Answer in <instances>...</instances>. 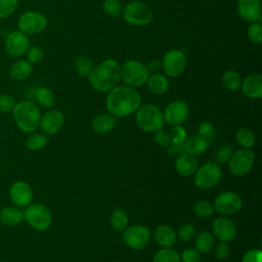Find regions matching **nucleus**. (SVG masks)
<instances>
[{
    "mask_svg": "<svg viewBox=\"0 0 262 262\" xmlns=\"http://www.w3.org/2000/svg\"><path fill=\"white\" fill-rule=\"evenodd\" d=\"M141 104L138 91L128 85H120L108 91L105 105L108 114L115 118H125L135 113Z\"/></svg>",
    "mask_w": 262,
    "mask_h": 262,
    "instance_id": "f257e3e1",
    "label": "nucleus"
},
{
    "mask_svg": "<svg viewBox=\"0 0 262 262\" xmlns=\"http://www.w3.org/2000/svg\"><path fill=\"white\" fill-rule=\"evenodd\" d=\"M89 84L99 92H108L121 79V66L115 59L102 60L93 68L87 77Z\"/></svg>",
    "mask_w": 262,
    "mask_h": 262,
    "instance_id": "f03ea898",
    "label": "nucleus"
},
{
    "mask_svg": "<svg viewBox=\"0 0 262 262\" xmlns=\"http://www.w3.org/2000/svg\"><path fill=\"white\" fill-rule=\"evenodd\" d=\"M13 116L17 127L24 132H33L40 123L41 115L39 107L32 101L25 100L15 104Z\"/></svg>",
    "mask_w": 262,
    "mask_h": 262,
    "instance_id": "7ed1b4c3",
    "label": "nucleus"
},
{
    "mask_svg": "<svg viewBox=\"0 0 262 262\" xmlns=\"http://www.w3.org/2000/svg\"><path fill=\"white\" fill-rule=\"evenodd\" d=\"M136 125L145 132H156L164 126L162 111L152 103H146L138 107L135 117Z\"/></svg>",
    "mask_w": 262,
    "mask_h": 262,
    "instance_id": "20e7f679",
    "label": "nucleus"
},
{
    "mask_svg": "<svg viewBox=\"0 0 262 262\" xmlns=\"http://www.w3.org/2000/svg\"><path fill=\"white\" fill-rule=\"evenodd\" d=\"M124 19L133 26L144 27L152 20V11L150 7L141 1H131L123 8Z\"/></svg>",
    "mask_w": 262,
    "mask_h": 262,
    "instance_id": "39448f33",
    "label": "nucleus"
},
{
    "mask_svg": "<svg viewBox=\"0 0 262 262\" xmlns=\"http://www.w3.org/2000/svg\"><path fill=\"white\" fill-rule=\"evenodd\" d=\"M148 76L146 66L138 60H128L121 67V79L130 87L136 88L144 85Z\"/></svg>",
    "mask_w": 262,
    "mask_h": 262,
    "instance_id": "423d86ee",
    "label": "nucleus"
},
{
    "mask_svg": "<svg viewBox=\"0 0 262 262\" xmlns=\"http://www.w3.org/2000/svg\"><path fill=\"white\" fill-rule=\"evenodd\" d=\"M222 177V171L216 162H208L196 169L193 176L194 184L201 189H209L219 183Z\"/></svg>",
    "mask_w": 262,
    "mask_h": 262,
    "instance_id": "0eeeda50",
    "label": "nucleus"
},
{
    "mask_svg": "<svg viewBox=\"0 0 262 262\" xmlns=\"http://www.w3.org/2000/svg\"><path fill=\"white\" fill-rule=\"evenodd\" d=\"M24 218L31 227L39 231L46 230L50 226L52 220L49 209L39 203L28 206L24 212Z\"/></svg>",
    "mask_w": 262,
    "mask_h": 262,
    "instance_id": "6e6552de",
    "label": "nucleus"
},
{
    "mask_svg": "<svg viewBox=\"0 0 262 262\" xmlns=\"http://www.w3.org/2000/svg\"><path fill=\"white\" fill-rule=\"evenodd\" d=\"M123 241L132 250H142L149 244L150 231L144 225L135 224L124 229Z\"/></svg>",
    "mask_w": 262,
    "mask_h": 262,
    "instance_id": "1a4fd4ad",
    "label": "nucleus"
},
{
    "mask_svg": "<svg viewBox=\"0 0 262 262\" xmlns=\"http://www.w3.org/2000/svg\"><path fill=\"white\" fill-rule=\"evenodd\" d=\"M186 66V55L180 49L168 50L162 60V69L164 73L172 78L180 76Z\"/></svg>",
    "mask_w": 262,
    "mask_h": 262,
    "instance_id": "9d476101",
    "label": "nucleus"
},
{
    "mask_svg": "<svg viewBox=\"0 0 262 262\" xmlns=\"http://www.w3.org/2000/svg\"><path fill=\"white\" fill-rule=\"evenodd\" d=\"M255 162V154L250 148H242L234 151L229 160L230 172L237 176L246 175L253 167Z\"/></svg>",
    "mask_w": 262,
    "mask_h": 262,
    "instance_id": "9b49d317",
    "label": "nucleus"
},
{
    "mask_svg": "<svg viewBox=\"0 0 262 262\" xmlns=\"http://www.w3.org/2000/svg\"><path fill=\"white\" fill-rule=\"evenodd\" d=\"M46 16L40 12L27 11L18 18L19 31L26 35H35L41 33L47 27Z\"/></svg>",
    "mask_w": 262,
    "mask_h": 262,
    "instance_id": "f8f14e48",
    "label": "nucleus"
},
{
    "mask_svg": "<svg viewBox=\"0 0 262 262\" xmlns=\"http://www.w3.org/2000/svg\"><path fill=\"white\" fill-rule=\"evenodd\" d=\"M214 210L221 215H232L241 210L242 198L234 191L226 190L220 192L214 202Z\"/></svg>",
    "mask_w": 262,
    "mask_h": 262,
    "instance_id": "ddd939ff",
    "label": "nucleus"
},
{
    "mask_svg": "<svg viewBox=\"0 0 262 262\" xmlns=\"http://www.w3.org/2000/svg\"><path fill=\"white\" fill-rule=\"evenodd\" d=\"M30 48V41L26 34L20 31L11 32L5 41V49L9 56L19 57L27 53Z\"/></svg>",
    "mask_w": 262,
    "mask_h": 262,
    "instance_id": "4468645a",
    "label": "nucleus"
},
{
    "mask_svg": "<svg viewBox=\"0 0 262 262\" xmlns=\"http://www.w3.org/2000/svg\"><path fill=\"white\" fill-rule=\"evenodd\" d=\"M189 108L188 105L183 100H173L171 101L164 111V120L172 125H181L188 117Z\"/></svg>",
    "mask_w": 262,
    "mask_h": 262,
    "instance_id": "2eb2a0df",
    "label": "nucleus"
},
{
    "mask_svg": "<svg viewBox=\"0 0 262 262\" xmlns=\"http://www.w3.org/2000/svg\"><path fill=\"white\" fill-rule=\"evenodd\" d=\"M213 232L222 243L231 242L236 235V226L234 222L227 217H218L213 222Z\"/></svg>",
    "mask_w": 262,
    "mask_h": 262,
    "instance_id": "dca6fc26",
    "label": "nucleus"
},
{
    "mask_svg": "<svg viewBox=\"0 0 262 262\" xmlns=\"http://www.w3.org/2000/svg\"><path fill=\"white\" fill-rule=\"evenodd\" d=\"M236 9L238 15L248 23L261 20L260 0H238Z\"/></svg>",
    "mask_w": 262,
    "mask_h": 262,
    "instance_id": "f3484780",
    "label": "nucleus"
},
{
    "mask_svg": "<svg viewBox=\"0 0 262 262\" xmlns=\"http://www.w3.org/2000/svg\"><path fill=\"white\" fill-rule=\"evenodd\" d=\"M64 122L63 114L57 110H51L45 113L40 119V128L41 130L47 134L51 135L60 130Z\"/></svg>",
    "mask_w": 262,
    "mask_h": 262,
    "instance_id": "a211bd4d",
    "label": "nucleus"
},
{
    "mask_svg": "<svg viewBox=\"0 0 262 262\" xmlns=\"http://www.w3.org/2000/svg\"><path fill=\"white\" fill-rule=\"evenodd\" d=\"M10 199L17 207H26L33 200V190L25 181H16L10 187Z\"/></svg>",
    "mask_w": 262,
    "mask_h": 262,
    "instance_id": "6ab92c4d",
    "label": "nucleus"
},
{
    "mask_svg": "<svg viewBox=\"0 0 262 262\" xmlns=\"http://www.w3.org/2000/svg\"><path fill=\"white\" fill-rule=\"evenodd\" d=\"M242 92L249 98L257 99L262 97V76L260 74H251L242 80Z\"/></svg>",
    "mask_w": 262,
    "mask_h": 262,
    "instance_id": "aec40b11",
    "label": "nucleus"
},
{
    "mask_svg": "<svg viewBox=\"0 0 262 262\" xmlns=\"http://www.w3.org/2000/svg\"><path fill=\"white\" fill-rule=\"evenodd\" d=\"M176 172L183 177L191 176L198 169V161L195 156L183 152L178 156L175 161Z\"/></svg>",
    "mask_w": 262,
    "mask_h": 262,
    "instance_id": "412c9836",
    "label": "nucleus"
},
{
    "mask_svg": "<svg viewBox=\"0 0 262 262\" xmlns=\"http://www.w3.org/2000/svg\"><path fill=\"white\" fill-rule=\"evenodd\" d=\"M154 238L163 248H171L177 238L175 230L169 225H159L154 231Z\"/></svg>",
    "mask_w": 262,
    "mask_h": 262,
    "instance_id": "4be33fe9",
    "label": "nucleus"
},
{
    "mask_svg": "<svg viewBox=\"0 0 262 262\" xmlns=\"http://www.w3.org/2000/svg\"><path fill=\"white\" fill-rule=\"evenodd\" d=\"M208 146H209L208 141L203 137H201L200 135L186 137V139L183 142L184 152L192 156L204 154L208 149Z\"/></svg>",
    "mask_w": 262,
    "mask_h": 262,
    "instance_id": "5701e85b",
    "label": "nucleus"
},
{
    "mask_svg": "<svg viewBox=\"0 0 262 262\" xmlns=\"http://www.w3.org/2000/svg\"><path fill=\"white\" fill-rule=\"evenodd\" d=\"M116 118L111 114H99L92 121V128L98 134H106L116 126Z\"/></svg>",
    "mask_w": 262,
    "mask_h": 262,
    "instance_id": "b1692460",
    "label": "nucleus"
},
{
    "mask_svg": "<svg viewBox=\"0 0 262 262\" xmlns=\"http://www.w3.org/2000/svg\"><path fill=\"white\" fill-rule=\"evenodd\" d=\"M148 90L155 95H162L167 92L169 88V82L167 78L159 73L151 74L146 80Z\"/></svg>",
    "mask_w": 262,
    "mask_h": 262,
    "instance_id": "393cba45",
    "label": "nucleus"
},
{
    "mask_svg": "<svg viewBox=\"0 0 262 262\" xmlns=\"http://www.w3.org/2000/svg\"><path fill=\"white\" fill-rule=\"evenodd\" d=\"M24 213L15 207H5L0 211V221L7 226H14L21 222Z\"/></svg>",
    "mask_w": 262,
    "mask_h": 262,
    "instance_id": "a878e982",
    "label": "nucleus"
},
{
    "mask_svg": "<svg viewBox=\"0 0 262 262\" xmlns=\"http://www.w3.org/2000/svg\"><path fill=\"white\" fill-rule=\"evenodd\" d=\"M33 71L32 64L28 60H18L12 64L9 71V75L13 80L21 81L27 79Z\"/></svg>",
    "mask_w": 262,
    "mask_h": 262,
    "instance_id": "bb28decb",
    "label": "nucleus"
},
{
    "mask_svg": "<svg viewBox=\"0 0 262 262\" xmlns=\"http://www.w3.org/2000/svg\"><path fill=\"white\" fill-rule=\"evenodd\" d=\"M215 245V239L214 236L211 232L209 231H202L200 232L194 241V246L195 249L200 253H210L213 250V247Z\"/></svg>",
    "mask_w": 262,
    "mask_h": 262,
    "instance_id": "cd10ccee",
    "label": "nucleus"
},
{
    "mask_svg": "<svg viewBox=\"0 0 262 262\" xmlns=\"http://www.w3.org/2000/svg\"><path fill=\"white\" fill-rule=\"evenodd\" d=\"M221 81L224 88L229 91H236L242 84L241 75L234 70H227L226 72H224Z\"/></svg>",
    "mask_w": 262,
    "mask_h": 262,
    "instance_id": "c85d7f7f",
    "label": "nucleus"
},
{
    "mask_svg": "<svg viewBox=\"0 0 262 262\" xmlns=\"http://www.w3.org/2000/svg\"><path fill=\"white\" fill-rule=\"evenodd\" d=\"M235 140L244 148H251L255 144L256 137L251 129L242 127L235 133Z\"/></svg>",
    "mask_w": 262,
    "mask_h": 262,
    "instance_id": "c756f323",
    "label": "nucleus"
},
{
    "mask_svg": "<svg viewBox=\"0 0 262 262\" xmlns=\"http://www.w3.org/2000/svg\"><path fill=\"white\" fill-rule=\"evenodd\" d=\"M110 222L114 229H116L118 231H123L125 228H127V225L129 222L128 215L124 210L116 209L111 214Z\"/></svg>",
    "mask_w": 262,
    "mask_h": 262,
    "instance_id": "7c9ffc66",
    "label": "nucleus"
},
{
    "mask_svg": "<svg viewBox=\"0 0 262 262\" xmlns=\"http://www.w3.org/2000/svg\"><path fill=\"white\" fill-rule=\"evenodd\" d=\"M36 98L38 102L46 108L53 106L56 100L54 93L47 87L38 88L36 91Z\"/></svg>",
    "mask_w": 262,
    "mask_h": 262,
    "instance_id": "2f4dec72",
    "label": "nucleus"
},
{
    "mask_svg": "<svg viewBox=\"0 0 262 262\" xmlns=\"http://www.w3.org/2000/svg\"><path fill=\"white\" fill-rule=\"evenodd\" d=\"M152 262H181L180 255L177 251L172 250L171 248H163L159 250L154 258Z\"/></svg>",
    "mask_w": 262,
    "mask_h": 262,
    "instance_id": "473e14b6",
    "label": "nucleus"
},
{
    "mask_svg": "<svg viewBox=\"0 0 262 262\" xmlns=\"http://www.w3.org/2000/svg\"><path fill=\"white\" fill-rule=\"evenodd\" d=\"M93 68V62L87 56H80L75 62V69L81 77H88Z\"/></svg>",
    "mask_w": 262,
    "mask_h": 262,
    "instance_id": "72a5a7b5",
    "label": "nucleus"
},
{
    "mask_svg": "<svg viewBox=\"0 0 262 262\" xmlns=\"http://www.w3.org/2000/svg\"><path fill=\"white\" fill-rule=\"evenodd\" d=\"M214 211V206L205 200H201L193 205V213L200 218L210 217Z\"/></svg>",
    "mask_w": 262,
    "mask_h": 262,
    "instance_id": "f704fd0d",
    "label": "nucleus"
},
{
    "mask_svg": "<svg viewBox=\"0 0 262 262\" xmlns=\"http://www.w3.org/2000/svg\"><path fill=\"white\" fill-rule=\"evenodd\" d=\"M47 144V137L40 133L31 134L26 141V145L31 150L42 149Z\"/></svg>",
    "mask_w": 262,
    "mask_h": 262,
    "instance_id": "c9c22d12",
    "label": "nucleus"
},
{
    "mask_svg": "<svg viewBox=\"0 0 262 262\" xmlns=\"http://www.w3.org/2000/svg\"><path fill=\"white\" fill-rule=\"evenodd\" d=\"M102 7L104 12L113 17L120 16L123 11V6L120 0H104Z\"/></svg>",
    "mask_w": 262,
    "mask_h": 262,
    "instance_id": "e433bc0d",
    "label": "nucleus"
},
{
    "mask_svg": "<svg viewBox=\"0 0 262 262\" xmlns=\"http://www.w3.org/2000/svg\"><path fill=\"white\" fill-rule=\"evenodd\" d=\"M249 40L254 44H261L262 42V25L260 21L251 23L247 32Z\"/></svg>",
    "mask_w": 262,
    "mask_h": 262,
    "instance_id": "4c0bfd02",
    "label": "nucleus"
},
{
    "mask_svg": "<svg viewBox=\"0 0 262 262\" xmlns=\"http://www.w3.org/2000/svg\"><path fill=\"white\" fill-rule=\"evenodd\" d=\"M233 154V149L228 144H223L217 148L215 151V161L217 164H226L229 162L231 156Z\"/></svg>",
    "mask_w": 262,
    "mask_h": 262,
    "instance_id": "58836bf2",
    "label": "nucleus"
},
{
    "mask_svg": "<svg viewBox=\"0 0 262 262\" xmlns=\"http://www.w3.org/2000/svg\"><path fill=\"white\" fill-rule=\"evenodd\" d=\"M17 0H0V18L10 16L17 8Z\"/></svg>",
    "mask_w": 262,
    "mask_h": 262,
    "instance_id": "ea45409f",
    "label": "nucleus"
},
{
    "mask_svg": "<svg viewBox=\"0 0 262 262\" xmlns=\"http://www.w3.org/2000/svg\"><path fill=\"white\" fill-rule=\"evenodd\" d=\"M195 232H196L195 227L192 224H190V223H186V224H183L179 228V230H178V237L182 242H189V241H191L195 236Z\"/></svg>",
    "mask_w": 262,
    "mask_h": 262,
    "instance_id": "a19ab883",
    "label": "nucleus"
},
{
    "mask_svg": "<svg viewBox=\"0 0 262 262\" xmlns=\"http://www.w3.org/2000/svg\"><path fill=\"white\" fill-rule=\"evenodd\" d=\"M198 132L199 135L201 137H203L204 139H206L207 141H209L210 139H212L215 135V127L212 123L210 122H202L199 125L198 128Z\"/></svg>",
    "mask_w": 262,
    "mask_h": 262,
    "instance_id": "79ce46f5",
    "label": "nucleus"
},
{
    "mask_svg": "<svg viewBox=\"0 0 262 262\" xmlns=\"http://www.w3.org/2000/svg\"><path fill=\"white\" fill-rule=\"evenodd\" d=\"M170 136L171 143H183L186 139V131L182 126L176 125L171 129Z\"/></svg>",
    "mask_w": 262,
    "mask_h": 262,
    "instance_id": "37998d69",
    "label": "nucleus"
},
{
    "mask_svg": "<svg viewBox=\"0 0 262 262\" xmlns=\"http://www.w3.org/2000/svg\"><path fill=\"white\" fill-rule=\"evenodd\" d=\"M201 253L195 248H187L180 255L181 262H200Z\"/></svg>",
    "mask_w": 262,
    "mask_h": 262,
    "instance_id": "c03bdc74",
    "label": "nucleus"
},
{
    "mask_svg": "<svg viewBox=\"0 0 262 262\" xmlns=\"http://www.w3.org/2000/svg\"><path fill=\"white\" fill-rule=\"evenodd\" d=\"M15 100L12 96L8 94H2L0 95V112L2 113H10L13 111L15 106Z\"/></svg>",
    "mask_w": 262,
    "mask_h": 262,
    "instance_id": "a18cd8bd",
    "label": "nucleus"
},
{
    "mask_svg": "<svg viewBox=\"0 0 262 262\" xmlns=\"http://www.w3.org/2000/svg\"><path fill=\"white\" fill-rule=\"evenodd\" d=\"M155 141L159 146L162 147H167L170 143H171V136H170V132H168L167 130H164L163 128L159 129L158 131H156L155 134Z\"/></svg>",
    "mask_w": 262,
    "mask_h": 262,
    "instance_id": "49530a36",
    "label": "nucleus"
},
{
    "mask_svg": "<svg viewBox=\"0 0 262 262\" xmlns=\"http://www.w3.org/2000/svg\"><path fill=\"white\" fill-rule=\"evenodd\" d=\"M43 56H44V52H43V50L39 46L31 47L27 51L28 61L30 63H37V62L41 61Z\"/></svg>",
    "mask_w": 262,
    "mask_h": 262,
    "instance_id": "de8ad7c7",
    "label": "nucleus"
},
{
    "mask_svg": "<svg viewBox=\"0 0 262 262\" xmlns=\"http://www.w3.org/2000/svg\"><path fill=\"white\" fill-rule=\"evenodd\" d=\"M242 262H262V252L260 249H251L245 253Z\"/></svg>",
    "mask_w": 262,
    "mask_h": 262,
    "instance_id": "09e8293b",
    "label": "nucleus"
},
{
    "mask_svg": "<svg viewBox=\"0 0 262 262\" xmlns=\"http://www.w3.org/2000/svg\"><path fill=\"white\" fill-rule=\"evenodd\" d=\"M215 258L218 260H225L229 255V248L226 243L220 242L214 250Z\"/></svg>",
    "mask_w": 262,
    "mask_h": 262,
    "instance_id": "8fccbe9b",
    "label": "nucleus"
},
{
    "mask_svg": "<svg viewBox=\"0 0 262 262\" xmlns=\"http://www.w3.org/2000/svg\"><path fill=\"white\" fill-rule=\"evenodd\" d=\"M183 152V143H170L167 146V154L170 156H179Z\"/></svg>",
    "mask_w": 262,
    "mask_h": 262,
    "instance_id": "3c124183",
    "label": "nucleus"
},
{
    "mask_svg": "<svg viewBox=\"0 0 262 262\" xmlns=\"http://www.w3.org/2000/svg\"><path fill=\"white\" fill-rule=\"evenodd\" d=\"M161 68H162V63L159 60H156V59L149 61L146 66V69H147L149 74H156Z\"/></svg>",
    "mask_w": 262,
    "mask_h": 262,
    "instance_id": "603ef678",
    "label": "nucleus"
}]
</instances>
